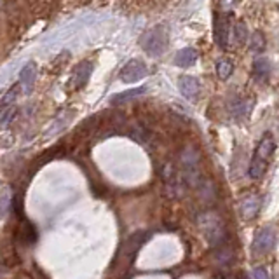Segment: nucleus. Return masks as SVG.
<instances>
[{"instance_id": "1", "label": "nucleus", "mask_w": 279, "mask_h": 279, "mask_svg": "<svg viewBox=\"0 0 279 279\" xmlns=\"http://www.w3.org/2000/svg\"><path fill=\"white\" fill-rule=\"evenodd\" d=\"M197 225L211 248L224 246L225 224H224V220H222L220 215L213 213V211H204V213H201L197 217Z\"/></svg>"}, {"instance_id": "2", "label": "nucleus", "mask_w": 279, "mask_h": 279, "mask_svg": "<svg viewBox=\"0 0 279 279\" xmlns=\"http://www.w3.org/2000/svg\"><path fill=\"white\" fill-rule=\"evenodd\" d=\"M180 168H182V180L187 185L197 188L201 183V157L194 147H185L180 154Z\"/></svg>"}, {"instance_id": "3", "label": "nucleus", "mask_w": 279, "mask_h": 279, "mask_svg": "<svg viewBox=\"0 0 279 279\" xmlns=\"http://www.w3.org/2000/svg\"><path fill=\"white\" fill-rule=\"evenodd\" d=\"M142 47L147 54L161 56L168 47V33L163 26H156L154 30L147 32L142 39Z\"/></svg>"}, {"instance_id": "4", "label": "nucleus", "mask_w": 279, "mask_h": 279, "mask_svg": "<svg viewBox=\"0 0 279 279\" xmlns=\"http://www.w3.org/2000/svg\"><path fill=\"white\" fill-rule=\"evenodd\" d=\"M149 70H147V65L140 59H131L120 70V81L124 84H134V82H140L142 79L147 77Z\"/></svg>"}, {"instance_id": "5", "label": "nucleus", "mask_w": 279, "mask_h": 279, "mask_svg": "<svg viewBox=\"0 0 279 279\" xmlns=\"http://www.w3.org/2000/svg\"><path fill=\"white\" fill-rule=\"evenodd\" d=\"M274 244H276V234H274V231L270 227H263L255 234L251 250L256 255H263L272 250Z\"/></svg>"}, {"instance_id": "6", "label": "nucleus", "mask_w": 279, "mask_h": 279, "mask_svg": "<svg viewBox=\"0 0 279 279\" xmlns=\"http://www.w3.org/2000/svg\"><path fill=\"white\" fill-rule=\"evenodd\" d=\"M178 89H180V93L187 98V100H195V96L199 94L201 86H199V81L195 77L183 75V77H180V81H178Z\"/></svg>"}, {"instance_id": "7", "label": "nucleus", "mask_w": 279, "mask_h": 279, "mask_svg": "<svg viewBox=\"0 0 279 279\" xmlns=\"http://www.w3.org/2000/svg\"><path fill=\"white\" fill-rule=\"evenodd\" d=\"M215 40L218 47L225 49L229 44V21L225 18H217L215 21Z\"/></svg>"}, {"instance_id": "8", "label": "nucleus", "mask_w": 279, "mask_h": 279, "mask_svg": "<svg viewBox=\"0 0 279 279\" xmlns=\"http://www.w3.org/2000/svg\"><path fill=\"white\" fill-rule=\"evenodd\" d=\"M241 213H243V217L246 218V220H251V218L256 217V213H258L260 210V199L256 197V195H248V197H244L243 201H241Z\"/></svg>"}, {"instance_id": "9", "label": "nucleus", "mask_w": 279, "mask_h": 279, "mask_svg": "<svg viewBox=\"0 0 279 279\" xmlns=\"http://www.w3.org/2000/svg\"><path fill=\"white\" fill-rule=\"evenodd\" d=\"M35 77H37L35 63H28V65H25L23 70H21V75H20V81H21V86H23L25 93H32L33 84H35Z\"/></svg>"}, {"instance_id": "10", "label": "nucleus", "mask_w": 279, "mask_h": 279, "mask_svg": "<svg viewBox=\"0 0 279 279\" xmlns=\"http://www.w3.org/2000/svg\"><path fill=\"white\" fill-rule=\"evenodd\" d=\"M91 72H93V63L91 61H82L74 72L75 88H82V86L89 81V77H91Z\"/></svg>"}, {"instance_id": "11", "label": "nucleus", "mask_w": 279, "mask_h": 279, "mask_svg": "<svg viewBox=\"0 0 279 279\" xmlns=\"http://www.w3.org/2000/svg\"><path fill=\"white\" fill-rule=\"evenodd\" d=\"M274 149H276V143H274V138L270 136V134H265V136L262 138V142L258 143V149H256V154L255 157L260 161H265L269 159L270 156H272Z\"/></svg>"}, {"instance_id": "12", "label": "nucleus", "mask_w": 279, "mask_h": 279, "mask_svg": "<svg viewBox=\"0 0 279 279\" xmlns=\"http://www.w3.org/2000/svg\"><path fill=\"white\" fill-rule=\"evenodd\" d=\"M195 59H197V52L192 47H185V49H182V51L176 52L175 65L180 66V68H188V66L194 65Z\"/></svg>"}, {"instance_id": "13", "label": "nucleus", "mask_w": 279, "mask_h": 279, "mask_svg": "<svg viewBox=\"0 0 279 279\" xmlns=\"http://www.w3.org/2000/svg\"><path fill=\"white\" fill-rule=\"evenodd\" d=\"M251 108H253V101L251 100H237L232 105V115L236 119H246L250 115Z\"/></svg>"}, {"instance_id": "14", "label": "nucleus", "mask_w": 279, "mask_h": 279, "mask_svg": "<svg viewBox=\"0 0 279 279\" xmlns=\"http://www.w3.org/2000/svg\"><path fill=\"white\" fill-rule=\"evenodd\" d=\"M270 74V63L267 58H256L253 61V75L260 81H265Z\"/></svg>"}, {"instance_id": "15", "label": "nucleus", "mask_w": 279, "mask_h": 279, "mask_svg": "<svg viewBox=\"0 0 279 279\" xmlns=\"http://www.w3.org/2000/svg\"><path fill=\"white\" fill-rule=\"evenodd\" d=\"M197 192H199V195H201L202 201H206V202L215 201V187L210 180L202 178L201 183L197 185Z\"/></svg>"}, {"instance_id": "16", "label": "nucleus", "mask_w": 279, "mask_h": 279, "mask_svg": "<svg viewBox=\"0 0 279 279\" xmlns=\"http://www.w3.org/2000/svg\"><path fill=\"white\" fill-rule=\"evenodd\" d=\"M145 93V88H136V89H129V91H124L120 94H115L114 98H112V103H124V101H129L133 100V98H138L142 96V94Z\"/></svg>"}, {"instance_id": "17", "label": "nucleus", "mask_w": 279, "mask_h": 279, "mask_svg": "<svg viewBox=\"0 0 279 279\" xmlns=\"http://www.w3.org/2000/svg\"><path fill=\"white\" fill-rule=\"evenodd\" d=\"M263 171H265V161H260V159H256V157H253V161H251V164H250V178H253V180H258L260 176L263 175Z\"/></svg>"}, {"instance_id": "18", "label": "nucleus", "mask_w": 279, "mask_h": 279, "mask_svg": "<svg viewBox=\"0 0 279 279\" xmlns=\"http://www.w3.org/2000/svg\"><path fill=\"white\" fill-rule=\"evenodd\" d=\"M232 72H234V66H232V63L229 61V59H222V61H218L217 74H218V77H220L222 81H225V79L231 77Z\"/></svg>"}, {"instance_id": "19", "label": "nucleus", "mask_w": 279, "mask_h": 279, "mask_svg": "<svg viewBox=\"0 0 279 279\" xmlns=\"http://www.w3.org/2000/svg\"><path fill=\"white\" fill-rule=\"evenodd\" d=\"M263 47H265V40H263V35L260 32H255L253 37H251V52H262Z\"/></svg>"}, {"instance_id": "20", "label": "nucleus", "mask_w": 279, "mask_h": 279, "mask_svg": "<svg viewBox=\"0 0 279 279\" xmlns=\"http://www.w3.org/2000/svg\"><path fill=\"white\" fill-rule=\"evenodd\" d=\"M246 28H244V25H237L236 28H234V40H236L237 44H243L246 42Z\"/></svg>"}, {"instance_id": "21", "label": "nucleus", "mask_w": 279, "mask_h": 279, "mask_svg": "<svg viewBox=\"0 0 279 279\" xmlns=\"http://www.w3.org/2000/svg\"><path fill=\"white\" fill-rule=\"evenodd\" d=\"M217 258L220 260L222 263H229L232 260L231 250H220V251H218V255H217Z\"/></svg>"}, {"instance_id": "22", "label": "nucleus", "mask_w": 279, "mask_h": 279, "mask_svg": "<svg viewBox=\"0 0 279 279\" xmlns=\"http://www.w3.org/2000/svg\"><path fill=\"white\" fill-rule=\"evenodd\" d=\"M251 276H253V279H270V277H269V272H267V270L263 269V267H256Z\"/></svg>"}, {"instance_id": "23", "label": "nucleus", "mask_w": 279, "mask_h": 279, "mask_svg": "<svg viewBox=\"0 0 279 279\" xmlns=\"http://www.w3.org/2000/svg\"><path fill=\"white\" fill-rule=\"evenodd\" d=\"M14 114H16V110H14V108H11V110H7V112H6V117H2V120H0V124H2V126H7V124H9V120H13V119H14Z\"/></svg>"}, {"instance_id": "24", "label": "nucleus", "mask_w": 279, "mask_h": 279, "mask_svg": "<svg viewBox=\"0 0 279 279\" xmlns=\"http://www.w3.org/2000/svg\"><path fill=\"white\" fill-rule=\"evenodd\" d=\"M16 93H18V86H14V88H13V91H9V93H7L6 100H4V103H9V100L13 101V100H14V96H16Z\"/></svg>"}, {"instance_id": "25", "label": "nucleus", "mask_w": 279, "mask_h": 279, "mask_svg": "<svg viewBox=\"0 0 279 279\" xmlns=\"http://www.w3.org/2000/svg\"><path fill=\"white\" fill-rule=\"evenodd\" d=\"M0 6H2V0H0Z\"/></svg>"}]
</instances>
